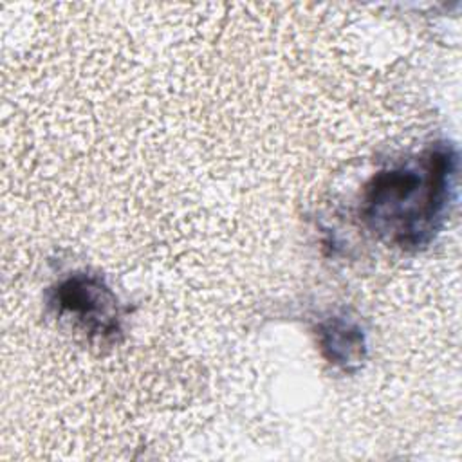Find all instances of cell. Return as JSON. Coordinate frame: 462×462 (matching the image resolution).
I'll return each instance as SVG.
<instances>
[{"label": "cell", "mask_w": 462, "mask_h": 462, "mask_svg": "<svg viewBox=\"0 0 462 462\" xmlns=\"http://www.w3.org/2000/svg\"><path fill=\"white\" fill-rule=\"evenodd\" d=\"M457 168L455 146L442 141L404 164L377 171L365 186L363 222L381 240L404 251L426 247L449 213Z\"/></svg>", "instance_id": "1"}, {"label": "cell", "mask_w": 462, "mask_h": 462, "mask_svg": "<svg viewBox=\"0 0 462 462\" xmlns=\"http://www.w3.org/2000/svg\"><path fill=\"white\" fill-rule=\"evenodd\" d=\"M51 303L58 316L74 319L92 336L116 337L121 332L116 294L99 276L76 273L52 289Z\"/></svg>", "instance_id": "2"}, {"label": "cell", "mask_w": 462, "mask_h": 462, "mask_svg": "<svg viewBox=\"0 0 462 462\" xmlns=\"http://www.w3.org/2000/svg\"><path fill=\"white\" fill-rule=\"evenodd\" d=\"M318 343L323 357L345 372H356L366 359L363 328L345 318L330 316L318 325Z\"/></svg>", "instance_id": "3"}]
</instances>
